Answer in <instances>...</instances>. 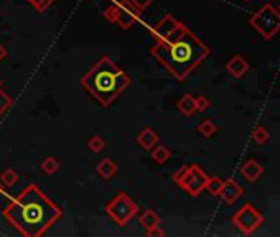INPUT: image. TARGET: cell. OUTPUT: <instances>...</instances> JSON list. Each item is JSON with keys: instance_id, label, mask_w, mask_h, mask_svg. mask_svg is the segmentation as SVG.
Instances as JSON below:
<instances>
[{"instance_id": "1", "label": "cell", "mask_w": 280, "mask_h": 237, "mask_svg": "<svg viewBox=\"0 0 280 237\" xmlns=\"http://www.w3.org/2000/svg\"><path fill=\"white\" fill-rule=\"evenodd\" d=\"M2 214L23 237H42L63 216V209L32 183L5 206Z\"/></svg>"}, {"instance_id": "2", "label": "cell", "mask_w": 280, "mask_h": 237, "mask_svg": "<svg viewBox=\"0 0 280 237\" xmlns=\"http://www.w3.org/2000/svg\"><path fill=\"white\" fill-rule=\"evenodd\" d=\"M209 53L211 50L188 27L173 40L150 46V54L158 65L180 83L209 56Z\"/></svg>"}, {"instance_id": "3", "label": "cell", "mask_w": 280, "mask_h": 237, "mask_svg": "<svg viewBox=\"0 0 280 237\" xmlns=\"http://www.w3.org/2000/svg\"><path fill=\"white\" fill-rule=\"evenodd\" d=\"M79 84L101 107H109L129 88L130 76L104 54L88 69Z\"/></svg>"}, {"instance_id": "4", "label": "cell", "mask_w": 280, "mask_h": 237, "mask_svg": "<svg viewBox=\"0 0 280 237\" xmlns=\"http://www.w3.org/2000/svg\"><path fill=\"white\" fill-rule=\"evenodd\" d=\"M173 181L180 186L183 191L191 196H199L201 191H205L208 175L199 165L193 163L190 167H182L173 173Z\"/></svg>"}, {"instance_id": "5", "label": "cell", "mask_w": 280, "mask_h": 237, "mask_svg": "<svg viewBox=\"0 0 280 237\" xmlns=\"http://www.w3.org/2000/svg\"><path fill=\"white\" fill-rule=\"evenodd\" d=\"M107 216L111 218L117 226H127L132 219L137 216L138 212V204L132 200V198L121 191L119 194H115L106 206Z\"/></svg>"}, {"instance_id": "6", "label": "cell", "mask_w": 280, "mask_h": 237, "mask_svg": "<svg viewBox=\"0 0 280 237\" xmlns=\"http://www.w3.org/2000/svg\"><path fill=\"white\" fill-rule=\"evenodd\" d=\"M251 27L264 40H272L280 31V12L270 4H266L251 17Z\"/></svg>"}, {"instance_id": "7", "label": "cell", "mask_w": 280, "mask_h": 237, "mask_svg": "<svg viewBox=\"0 0 280 237\" xmlns=\"http://www.w3.org/2000/svg\"><path fill=\"white\" fill-rule=\"evenodd\" d=\"M232 224H234L244 235H252L264 224V216L252 206V204L246 203L244 206H241L234 212V216H232Z\"/></svg>"}, {"instance_id": "8", "label": "cell", "mask_w": 280, "mask_h": 237, "mask_svg": "<svg viewBox=\"0 0 280 237\" xmlns=\"http://www.w3.org/2000/svg\"><path fill=\"white\" fill-rule=\"evenodd\" d=\"M186 28L185 23L178 22L173 15L167 13L160 22H157L155 25L150 28V35L153 38L155 43L160 42H168V40H173L175 36H178L182 31Z\"/></svg>"}, {"instance_id": "9", "label": "cell", "mask_w": 280, "mask_h": 237, "mask_svg": "<svg viewBox=\"0 0 280 237\" xmlns=\"http://www.w3.org/2000/svg\"><path fill=\"white\" fill-rule=\"evenodd\" d=\"M117 4V10H119V17H117V25L122 30H129L134 23L140 20V10L135 9V5L132 4V0H119Z\"/></svg>"}, {"instance_id": "10", "label": "cell", "mask_w": 280, "mask_h": 237, "mask_svg": "<svg viewBox=\"0 0 280 237\" xmlns=\"http://www.w3.org/2000/svg\"><path fill=\"white\" fill-rule=\"evenodd\" d=\"M243 193H244V188L241 186L234 178H228L223 183L221 191H219V194H217V196H219V200L224 204L231 206V204H234L239 200V198L243 196Z\"/></svg>"}, {"instance_id": "11", "label": "cell", "mask_w": 280, "mask_h": 237, "mask_svg": "<svg viewBox=\"0 0 280 237\" xmlns=\"http://www.w3.org/2000/svg\"><path fill=\"white\" fill-rule=\"evenodd\" d=\"M226 69H228V73L232 76V77H236V79H241L243 77L247 71H249V63L241 56V54H236V56H232L229 61H228V65H226Z\"/></svg>"}, {"instance_id": "12", "label": "cell", "mask_w": 280, "mask_h": 237, "mask_svg": "<svg viewBox=\"0 0 280 237\" xmlns=\"http://www.w3.org/2000/svg\"><path fill=\"white\" fill-rule=\"evenodd\" d=\"M241 175L247 181L254 183V181H257L264 175V167L255 160H247L243 167H241Z\"/></svg>"}, {"instance_id": "13", "label": "cell", "mask_w": 280, "mask_h": 237, "mask_svg": "<svg viewBox=\"0 0 280 237\" xmlns=\"http://www.w3.org/2000/svg\"><path fill=\"white\" fill-rule=\"evenodd\" d=\"M135 140L144 150H152L155 145L158 144V133L155 132L152 127H145V129H142L138 132V135H137Z\"/></svg>"}, {"instance_id": "14", "label": "cell", "mask_w": 280, "mask_h": 237, "mask_svg": "<svg viewBox=\"0 0 280 237\" xmlns=\"http://www.w3.org/2000/svg\"><path fill=\"white\" fill-rule=\"evenodd\" d=\"M96 173L106 181L112 180L115 176V173H117V163H115L112 158H103V160L96 165Z\"/></svg>"}, {"instance_id": "15", "label": "cell", "mask_w": 280, "mask_h": 237, "mask_svg": "<svg viewBox=\"0 0 280 237\" xmlns=\"http://www.w3.org/2000/svg\"><path fill=\"white\" fill-rule=\"evenodd\" d=\"M176 109L185 117H191L194 112H196V104H194V97L191 94H185V96L176 102Z\"/></svg>"}, {"instance_id": "16", "label": "cell", "mask_w": 280, "mask_h": 237, "mask_svg": "<svg viewBox=\"0 0 280 237\" xmlns=\"http://www.w3.org/2000/svg\"><path fill=\"white\" fill-rule=\"evenodd\" d=\"M138 223L147 231V229H152L155 226H160V216L153 209H145L142 214H140Z\"/></svg>"}, {"instance_id": "17", "label": "cell", "mask_w": 280, "mask_h": 237, "mask_svg": "<svg viewBox=\"0 0 280 237\" xmlns=\"http://www.w3.org/2000/svg\"><path fill=\"white\" fill-rule=\"evenodd\" d=\"M152 160L155 163H158V165H165L168 160H170V156H172V152H170V148L165 147V145H155L152 148Z\"/></svg>"}, {"instance_id": "18", "label": "cell", "mask_w": 280, "mask_h": 237, "mask_svg": "<svg viewBox=\"0 0 280 237\" xmlns=\"http://www.w3.org/2000/svg\"><path fill=\"white\" fill-rule=\"evenodd\" d=\"M42 171L45 173V175H54L58 170H59V162L56 156H46L45 160L42 162L40 165Z\"/></svg>"}, {"instance_id": "19", "label": "cell", "mask_w": 280, "mask_h": 237, "mask_svg": "<svg viewBox=\"0 0 280 237\" xmlns=\"http://www.w3.org/2000/svg\"><path fill=\"white\" fill-rule=\"evenodd\" d=\"M18 173L15 171L13 168H5L4 171H2V175H0V181L4 183V186L5 188H12V186H15L18 183Z\"/></svg>"}, {"instance_id": "20", "label": "cell", "mask_w": 280, "mask_h": 237, "mask_svg": "<svg viewBox=\"0 0 280 237\" xmlns=\"http://www.w3.org/2000/svg\"><path fill=\"white\" fill-rule=\"evenodd\" d=\"M216 132H217L216 124L213 121H209V118H206V121H203L198 125V133H201L205 139H211Z\"/></svg>"}, {"instance_id": "21", "label": "cell", "mask_w": 280, "mask_h": 237, "mask_svg": "<svg viewBox=\"0 0 280 237\" xmlns=\"http://www.w3.org/2000/svg\"><path fill=\"white\" fill-rule=\"evenodd\" d=\"M224 181L219 178V176H208V181H206V191L209 194H213V196H217L221 191V186H223Z\"/></svg>"}, {"instance_id": "22", "label": "cell", "mask_w": 280, "mask_h": 237, "mask_svg": "<svg viewBox=\"0 0 280 237\" xmlns=\"http://www.w3.org/2000/svg\"><path fill=\"white\" fill-rule=\"evenodd\" d=\"M269 139H270V133L266 127H262V125H257V127L252 130V140L255 144L262 145L266 144V142H269Z\"/></svg>"}, {"instance_id": "23", "label": "cell", "mask_w": 280, "mask_h": 237, "mask_svg": "<svg viewBox=\"0 0 280 237\" xmlns=\"http://www.w3.org/2000/svg\"><path fill=\"white\" fill-rule=\"evenodd\" d=\"M88 147L91 152H94V153H101L103 150L106 148V140L101 137V135H94V137H91L89 142H88Z\"/></svg>"}, {"instance_id": "24", "label": "cell", "mask_w": 280, "mask_h": 237, "mask_svg": "<svg viewBox=\"0 0 280 237\" xmlns=\"http://www.w3.org/2000/svg\"><path fill=\"white\" fill-rule=\"evenodd\" d=\"M27 2L33 7V9L36 10V12H40V13H43V12H46L50 9V7L56 2V0H27Z\"/></svg>"}, {"instance_id": "25", "label": "cell", "mask_w": 280, "mask_h": 237, "mask_svg": "<svg viewBox=\"0 0 280 237\" xmlns=\"http://www.w3.org/2000/svg\"><path fill=\"white\" fill-rule=\"evenodd\" d=\"M104 20H107L109 23H117V17H119V10H117V4L109 5L107 9L103 12Z\"/></svg>"}, {"instance_id": "26", "label": "cell", "mask_w": 280, "mask_h": 237, "mask_svg": "<svg viewBox=\"0 0 280 237\" xmlns=\"http://www.w3.org/2000/svg\"><path fill=\"white\" fill-rule=\"evenodd\" d=\"M12 104H13L12 97L5 91H2V88H0V115L5 114L7 110L12 107Z\"/></svg>"}, {"instance_id": "27", "label": "cell", "mask_w": 280, "mask_h": 237, "mask_svg": "<svg viewBox=\"0 0 280 237\" xmlns=\"http://www.w3.org/2000/svg\"><path fill=\"white\" fill-rule=\"evenodd\" d=\"M194 104H196V112H205V110H208L209 106H211V102L205 96H198L194 97Z\"/></svg>"}, {"instance_id": "28", "label": "cell", "mask_w": 280, "mask_h": 237, "mask_svg": "<svg viewBox=\"0 0 280 237\" xmlns=\"http://www.w3.org/2000/svg\"><path fill=\"white\" fill-rule=\"evenodd\" d=\"M132 4L135 5V9H137V10L144 12V10H147V9H149V7L153 4V0H132Z\"/></svg>"}, {"instance_id": "29", "label": "cell", "mask_w": 280, "mask_h": 237, "mask_svg": "<svg viewBox=\"0 0 280 237\" xmlns=\"http://www.w3.org/2000/svg\"><path fill=\"white\" fill-rule=\"evenodd\" d=\"M145 234H147V237H163V235H165V232L162 231L160 226H155L152 229H147Z\"/></svg>"}, {"instance_id": "30", "label": "cell", "mask_w": 280, "mask_h": 237, "mask_svg": "<svg viewBox=\"0 0 280 237\" xmlns=\"http://www.w3.org/2000/svg\"><path fill=\"white\" fill-rule=\"evenodd\" d=\"M5 58H7V50L4 48L2 45H0V61H2V60H5Z\"/></svg>"}, {"instance_id": "31", "label": "cell", "mask_w": 280, "mask_h": 237, "mask_svg": "<svg viewBox=\"0 0 280 237\" xmlns=\"http://www.w3.org/2000/svg\"><path fill=\"white\" fill-rule=\"evenodd\" d=\"M4 193H5V186L2 181H0V194H4Z\"/></svg>"}, {"instance_id": "32", "label": "cell", "mask_w": 280, "mask_h": 237, "mask_svg": "<svg viewBox=\"0 0 280 237\" xmlns=\"http://www.w3.org/2000/svg\"><path fill=\"white\" fill-rule=\"evenodd\" d=\"M0 88H2V81H0Z\"/></svg>"}, {"instance_id": "33", "label": "cell", "mask_w": 280, "mask_h": 237, "mask_svg": "<svg viewBox=\"0 0 280 237\" xmlns=\"http://www.w3.org/2000/svg\"><path fill=\"white\" fill-rule=\"evenodd\" d=\"M278 12H280V5H278Z\"/></svg>"}, {"instance_id": "34", "label": "cell", "mask_w": 280, "mask_h": 237, "mask_svg": "<svg viewBox=\"0 0 280 237\" xmlns=\"http://www.w3.org/2000/svg\"><path fill=\"white\" fill-rule=\"evenodd\" d=\"M244 2H249V0H244Z\"/></svg>"}]
</instances>
